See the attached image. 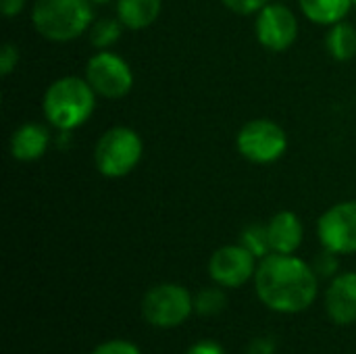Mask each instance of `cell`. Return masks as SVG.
<instances>
[{"instance_id":"cell-6","label":"cell","mask_w":356,"mask_h":354,"mask_svg":"<svg viewBox=\"0 0 356 354\" xmlns=\"http://www.w3.org/2000/svg\"><path fill=\"white\" fill-rule=\"evenodd\" d=\"M238 152L254 165H271L280 161L288 150L286 129L273 119H250L236 136Z\"/></svg>"},{"instance_id":"cell-2","label":"cell","mask_w":356,"mask_h":354,"mask_svg":"<svg viewBox=\"0 0 356 354\" xmlns=\"http://www.w3.org/2000/svg\"><path fill=\"white\" fill-rule=\"evenodd\" d=\"M98 94L86 77L65 75L54 79L42 98V113L56 131H73L90 121L96 111Z\"/></svg>"},{"instance_id":"cell-21","label":"cell","mask_w":356,"mask_h":354,"mask_svg":"<svg viewBox=\"0 0 356 354\" xmlns=\"http://www.w3.org/2000/svg\"><path fill=\"white\" fill-rule=\"evenodd\" d=\"M90 354H142V351L129 340L115 338V340H106V342L98 344Z\"/></svg>"},{"instance_id":"cell-15","label":"cell","mask_w":356,"mask_h":354,"mask_svg":"<svg viewBox=\"0 0 356 354\" xmlns=\"http://www.w3.org/2000/svg\"><path fill=\"white\" fill-rule=\"evenodd\" d=\"M302 15L317 25L332 27L344 21L355 6L353 0H298Z\"/></svg>"},{"instance_id":"cell-12","label":"cell","mask_w":356,"mask_h":354,"mask_svg":"<svg viewBox=\"0 0 356 354\" xmlns=\"http://www.w3.org/2000/svg\"><path fill=\"white\" fill-rule=\"evenodd\" d=\"M50 140V129L44 123L27 121L13 131L8 140V152L19 163H33L48 152Z\"/></svg>"},{"instance_id":"cell-9","label":"cell","mask_w":356,"mask_h":354,"mask_svg":"<svg viewBox=\"0 0 356 354\" xmlns=\"http://www.w3.org/2000/svg\"><path fill=\"white\" fill-rule=\"evenodd\" d=\"M254 33L259 44L269 52L288 50L298 38V19L286 4L267 2L254 19Z\"/></svg>"},{"instance_id":"cell-7","label":"cell","mask_w":356,"mask_h":354,"mask_svg":"<svg viewBox=\"0 0 356 354\" xmlns=\"http://www.w3.org/2000/svg\"><path fill=\"white\" fill-rule=\"evenodd\" d=\"M83 77L100 98L117 100L131 92L134 71L129 63L113 50H98L88 58Z\"/></svg>"},{"instance_id":"cell-3","label":"cell","mask_w":356,"mask_h":354,"mask_svg":"<svg viewBox=\"0 0 356 354\" xmlns=\"http://www.w3.org/2000/svg\"><path fill=\"white\" fill-rule=\"evenodd\" d=\"M94 19L92 0H35L31 8L33 29L56 44L77 40L90 29Z\"/></svg>"},{"instance_id":"cell-27","label":"cell","mask_w":356,"mask_h":354,"mask_svg":"<svg viewBox=\"0 0 356 354\" xmlns=\"http://www.w3.org/2000/svg\"><path fill=\"white\" fill-rule=\"evenodd\" d=\"M94 4H106V2H113V0H92Z\"/></svg>"},{"instance_id":"cell-17","label":"cell","mask_w":356,"mask_h":354,"mask_svg":"<svg viewBox=\"0 0 356 354\" xmlns=\"http://www.w3.org/2000/svg\"><path fill=\"white\" fill-rule=\"evenodd\" d=\"M123 29L125 25L117 17H102L94 19V23L88 29V38L96 50H111V46H115L121 40Z\"/></svg>"},{"instance_id":"cell-16","label":"cell","mask_w":356,"mask_h":354,"mask_svg":"<svg viewBox=\"0 0 356 354\" xmlns=\"http://www.w3.org/2000/svg\"><path fill=\"white\" fill-rule=\"evenodd\" d=\"M325 48L330 52L332 58L346 63L356 56V27L340 21L336 25H332L325 33Z\"/></svg>"},{"instance_id":"cell-28","label":"cell","mask_w":356,"mask_h":354,"mask_svg":"<svg viewBox=\"0 0 356 354\" xmlns=\"http://www.w3.org/2000/svg\"><path fill=\"white\" fill-rule=\"evenodd\" d=\"M353 2H355V8H356V0H353Z\"/></svg>"},{"instance_id":"cell-24","label":"cell","mask_w":356,"mask_h":354,"mask_svg":"<svg viewBox=\"0 0 356 354\" xmlns=\"http://www.w3.org/2000/svg\"><path fill=\"white\" fill-rule=\"evenodd\" d=\"M275 348H277V344L271 336H261L248 344L246 354H275Z\"/></svg>"},{"instance_id":"cell-5","label":"cell","mask_w":356,"mask_h":354,"mask_svg":"<svg viewBox=\"0 0 356 354\" xmlns=\"http://www.w3.org/2000/svg\"><path fill=\"white\" fill-rule=\"evenodd\" d=\"M194 313V296L179 284H156L142 298V317L159 330H173Z\"/></svg>"},{"instance_id":"cell-13","label":"cell","mask_w":356,"mask_h":354,"mask_svg":"<svg viewBox=\"0 0 356 354\" xmlns=\"http://www.w3.org/2000/svg\"><path fill=\"white\" fill-rule=\"evenodd\" d=\"M267 234H269L271 252L277 255H296L305 238L302 221L294 211L275 213L267 223Z\"/></svg>"},{"instance_id":"cell-26","label":"cell","mask_w":356,"mask_h":354,"mask_svg":"<svg viewBox=\"0 0 356 354\" xmlns=\"http://www.w3.org/2000/svg\"><path fill=\"white\" fill-rule=\"evenodd\" d=\"M27 0H0V10L6 19H13L23 13Z\"/></svg>"},{"instance_id":"cell-19","label":"cell","mask_w":356,"mask_h":354,"mask_svg":"<svg viewBox=\"0 0 356 354\" xmlns=\"http://www.w3.org/2000/svg\"><path fill=\"white\" fill-rule=\"evenodd\" d=\"M240 244L250 250L259 261L265 259L267 255H271V244H269V234H267V225L263 223H252L246 225L240 234Z\"/></svg>"},{"instance_id":"cell-10","label":"cell","mask_w":356,"mask_h":354,"mask_svg":"<svg viewBox=\"0 0 356 354\" xmlns=\"http://www.w3.org/2000/svg\"><path fill=\"white\" fill-rule=\"evenodd\" d=\"M259 259L240 242L217 248L209 259V277L221 288H242L254 280Z\"/></svg>"},{"instance_id":"cell-25","label":"cell","mask_w":356,"mask_h":354,"mask_svg":"<svg viewBox=\"0 0 356 354\" xmlns=\"http://www.w3.org/2000/svg\"><path fill=\"white\" fill-rule=\"evenodd\" d=\"M186 354H225V348L217 340H198L186 351Z\"/></svg>"},{"instance_id":"cell-23","label":"cell","mask_w":356,"mask_h":354,"mask_svg":"<svg viewBox=\"0 0 356 354\" xmlns=\"http://www.w3.org/2000/svg\"><path fill=\"white\" fill-rule=\"evenodd\" d=\"M269 0H221V4L236 15H257Z\"/></svg>"},{"instance_id":"cell-22","label":"cell","mask_w":356,"mask_h":354,"mask_svg":"<svg viewBox=\"0 0 356 354\" xmlns=\"http://www.w3.org/2000/svg\"><path fill=\"white\" fill-rule=\"evenodd\" d=\"M19 65V48L10 42L2 44L0 48V73L2 77H8Z\"/></svg>"},{"instance_id":"cell-4","label":"cell","mask_w":356,"mask_h":354,"mask_svg":"<svg viewBox=\"0 0 356 354\" xmlns=\"http://www.w3.org/2000/svg\"><path fill=\"white\" fill-rule=\"evenodd\" d=\"M144 142L140 134L127 125L106 129L94 146V165L102 177L119 179L129 175L142 161Z\"/></svg>"},{"instance_id":"cell-1","label":"cell","mask_w":356,"mask_h":354,"mask_svg":"<svg viewBox=\"0 0 356 354\" xmlns=\"http://www.w3.org/2000/svg\"><path fill=\"white\" fill-rule=\"evenodd\" d=\"M252 282L259 300L269 311L284 315L307 311L319 292V275L313 265L296 255H267L259 261Z\"/></svg>"},{"instance_id":"cell-14","label":"cell","mask_w":356,"mask_h":354,"mask_svg":"<svg viewBox=\"0 0 356 354\" xmlns=\"http://www.w3.org/2000/svg\"><path fill=\"white\" fill-rule=\"evenodd\" d=\"M163 10V0H117V19L125 29L140 31L150 27Z\"/></svg>"},{"instance_id":"cell-18","label":"cell","mask_w":356,"mask_h":354,"mask_svg":"<svg viewBox=\"0 0 356 354\" xmlns=\"http://www.w3.org/2000/svg\"><path fill=\"white\" fill-rule=\"evenodd\" d=\"M227 309V296L221 286H209L202 288L198 294H194V313L202 317H215L221 315Z\"/></svg>"},{"instance_id":"cell-20","label":"cell","mask_w":356,"mask_h":354,"mask_svg":"<svg viewBox=\"0 0 356 354\" xmlns=\"http://www.w3.org/2000/svg\"><path fill=\"white\" fill-rule=\"evenodd\" d=\"M338 257L336 252L332 250H321L315 259H313V269L319 277H336L338 275Z\"/></svg>"},{"instance_id":"cell-11","label":"cell","mask_w":356,"mask_h":354,"mask_svg":"<svg viewBox=\"0 0 356 354\" xmlns=\"http://www.w3.org/2000/svg\"><path fill=\"white\" fill-rule=\"evenodd\" d=\"M325 311L336 325L356 321V273L346 271L332 277L325 292Z\"/></svg>"},{"instance_id":"cell-8","label":"cell","mask_w":356,"mask_h":354,"mask_svg":"<svg viewBox=\"0 0 356 354\" xmlns=\"http://www.w3.org/2000/svg\"><path fill=\"white\" fill-rule=\"evenodd\" d=\"M317 236L325 250L336 255L356 252V200L330 207L317 221Z\"/></svg>"}]
</instances>
